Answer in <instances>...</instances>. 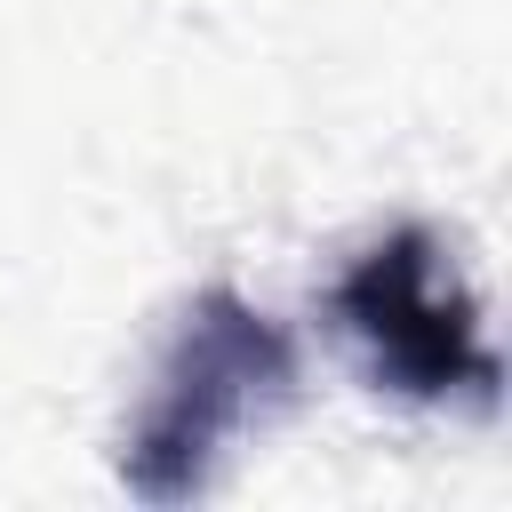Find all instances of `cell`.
<instances>
[{
	"mask_svg": "<svg viewBox=\"0 0 512 512\" xmlns=\"http://www.w3.org/2000/svg\"><path fill=\"white\" fill-rule=\"evenodd\" d=\"M296 376H304L296 336L264 304H248L240 288H200L176 312V328L152 360V384H144V400L120 432L128 496L192 504L224 472L232 440L272 424L296 400Z\"/></svg>",
	"mask_w": 512,
	"mask_h": 512,
	"instance_id": "1",
	"label": "cell"
},
{
	"mask_svg": "<svg viewBox=\"0 0 512 512\" xmlns=\"http://www.w3.org/2000/svg\"><path fill=\"white\" fill-rule=\"evenodd\" d=\"M328 312L376 392L416 408H496L504 360L488 344L480 296L464 288L432 224H392L384 240H368L336 272Z\"/></svg>",
	"mask_w": 512,
	"mask_h": 512,
	"instance_id": "2",
	"label": "cell"
}]
</instances>
